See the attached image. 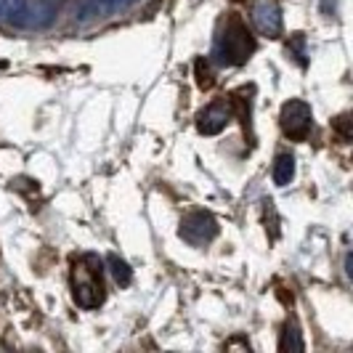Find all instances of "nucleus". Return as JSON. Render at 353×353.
I'll use <instances>...</instances> for the list:
<instances>
[{
  "instance_id": "obj_1",
  "label": "nucleus",
  "mask_w": 353,
  "mask_h": 353,
  "mask_svg": "<svg viewBox=\"0 0 353 353\" xmlns=\"http://www.w3.org/2000/svg\"><path fill=\"white\" fill-rule=\"evenodd\" d=\"M72 298L80 308H99L106 301V279H104V261L96 252H83L72 261Z\"/></svg>"
},
{
  "instance_id": "obj_2",
  "label": "nucleus",
  "mask_w": 353,
  "mask_h": 353,
  "mask_svg": "<svg viewBox=\"0 0 353 353\" xmlns=\"http://www.w3.org/2000/svg\"><path fill=\"white\" fill-rule=\"evenodd\" d=\"M255 48L258 43L248 30V24L242 21V17L231 14L223 19L218 35L212 40V61L221 67H242L255 53Z\"/></svg>"
},
{
  "instance_id": "obj_3",
  "label": "nucleus",
  "mask_w": 353,
  "mask_h": 353,
  "mask_svg": "<svg viewBox=\"0 0 353 353\" xmlns=\"http://www.w3.org/2000/svg\"><path fill=\"white\" fill-rule=\"evenodd\" d=\"M279 125H282V133L290 141H305L311 136V128H314V109L301 99H290L282 106Z\"/></svg>"
},
{
  "instance_id": "obj_4",
  "label": "nucleus",
  "mask_w": 353,
  "mask_h": 353,
  "mask_svg": "<svg viewBox=\"0 0 353 353\" xmlns=\"http://www.w3.org/2000/svg\"><path fill=\"white\" fill-rule=\"evenodd\" d=\"M218 221L212 218L208 210H194L189 212V215H183V221H181V229H178V236L186 242V245H192V248H205V245H210L212 239L218 236Z\"/></svg>"
},
{
  "instance_id": "obj_5",
  "label": "nucleus",
  "mask_w": 353,
  "mask_h": 353,
  "mask_svg": "<svg viewBox=\"0 0 353 353\" xmlns=\"http://www.w3.org/2000/svg\"><path fill=\"white\" fill-rule=\"evenodd\" d=\"M252 24L263 37H279L282 35L284 19L282 8L276 0H258L252 6Z\"/></svg>"
},
{
  "instance_id": "obj_6",
  "label": "nucleus",
  "mask_w": 353,
  "mask_h": 353,
  "mask_svg": "<svg viewBox=\"0 0 353 353\" xmlns=\"http://www.w3.org/2000/svg\"><path fill=\"white\" fill-rule=\"evenodd\" d=\"M231 120V106L226 101H212L199 114H196V130L202 136H218L221 130H226Z\"/></svg>"
},
{
  "instance_id": "obj_7",
  "label": "nucleus",
  "mask_w": 353,
  "mask_h": 353,
  "mask_svg": "<svg viewBox=\"0 0 353 353\" xmlns=\"http://www.w3.org/2000/svg\"><path fill=\"white\" fill-rule=\"evenodd\" d=\"M139 0H83L80 11H77V21H90V19L99 17H112V14H120L133 8Z\"/></svg>"
},
{
  "instance_id": "obj_8",
  "label": "nucleus",
  "mask_w": 353,
  "mask_h": 353,
  "mask_svg": "<svg viewBox=\"0 0 353 353\" xmlns=\"http://www.w3.org/2000/svg\"><path fill=\"white\" fill-rule=\"evenodd\" d=\"M64 0H32L30 3V19H27V27H35V30H43L48 27L56 14L61 11Z\"/></svg>"
},
{
  "instance_id": "obj_9",
  "label": "nucleus",
  "mask_w": 353,
  "mask_h": 353,
  "mask_svg": "<svg viewBox=\"0 0 353 353\" xmlns=\"http://www.w3.org/2000/svg\"><path fill=\"white\" fill-rule=\"evenodd\" d=\"M295 178V157L290 152H282L276 162H274V183L276 186H287Z\"/></svg>"
},
{
  "instance_id": "obj_10",
  "label": "nucleus",
  "mask_w": 353,
  "mask_h": 353,
  "mask_svg": "<svg viewBox=\"0 0 353 353\" xmlns=\"http://www.w3.org/2000/svg\"><path fill=\"white\" fill-rule=\"evenodd\" d=\"M106 265H109V274H112V279L120 284V287H130L133 282V271H130V265L125 263L120 255H106Z\"/></svg>"
},
{
  "instance_id": "obj_11",
  "label": "nucleus",
  "mask_w": 353,
  "mask_h": 353,
  "mask_svg": "<svg viewBox=\"0 0 353 353\" xmlns=\"http://www.w3.org/2000/svg\"><path fill=\"white\" fill-rule=\"evenodd\" d=\"M8 24H14L19 30H27V19H30V0H11L8 11H6Z\"/></svg>"
},
{
  "instance_id": "obj_12",
  "label": "nucleus",
  "mask_w": 353,
  "mask_h": 353,
  "mask_svg": "<svg viewBox=\"0 0 353 353\" xmlns=\"http://www.w3.org/2000/svg\"><path fill=\"white\" fill-rule=\"evenodd\" d=\"M279 351L287 353V351H305V343L301 340V332H298V327L295 324H287L282 332V340H279Z\"/></svg>"
},
{
  "instance_id": "obj_13",
  "label": "nucleus",
  "mask_w": 353,
  "mask_h": 353,
  "mask_svg": "<svg viewBox=\"0 0 353 353\" xmlns=\"http://www.w3.org/2000/svg\"><path fill=\"white\" fill-rule=\"evenodd\" d=\"M196 74H199V77H196V83H199L202 88H210L212 72H210V67H208V61H205V59H199V61H196Z\"/></svg>"
},
{
  "instance_id": "obj_14",
  "label": "nucleus",
  "mask_w": 353,
  "mask_h": 353,
  "mask_svg": "<svg viewBox=\"0 0 353 353\" xmlns=\"http://www.w3.org/2000/svg\"><path fill=\"white\" fill-rule=\"evenodd\" d=\"M287 51H295L298 53V59H301V64H305V37L298 35L292 46H287Z\"/></svg>"
},
{
  "instance_id": "obj_15",
  "label": "nucleus",
  "mask_w": 353,
  "mask_h": 353,
  "mask_svg": "<svg viewBox=\"0 0 353 353\" xmlns=\"http://www.w3.org/2000/svg\"><path fill=\"white\" fill-rule=\"evenodd\" d=\"M340 133H343V141L351 139V130H348V117H340Z\"/></svg>"
},
{
  "instance_id": "obj_16",
  "label": "nucleus",
  "mask_w": 353,
  "mask_h": 353,
  "mask_svg": "<svg viewBox=\"0 0 353 353\" xmlns=\"http://www.w3.org/2000/svg\"><path fill=\"white\" fill-rule=\"evenodd\" d=\"M8 3H11V0H0V21H6V11H8Z\"/></svg>"
}]
</instances>
